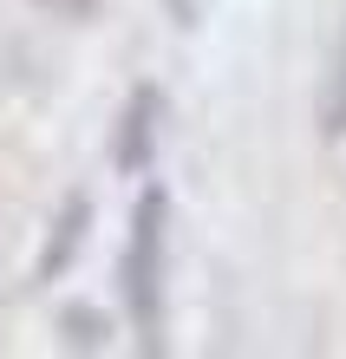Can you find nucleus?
<instances>
[{
    "label": "nucleus",
    "mask_w": 346,
    "mask_h": 359,
    "mask_svg": "<svg viewBox=\"0 0 346 359\" xmlns=\"http://www.w3.org/2000/svg\"><path fill=\"white\" fill-rule=\"evenodd\" d=\"M164 216H170L164 189H144L131 216V248H124V301H131V327L144 353L164 346Z\"/></svg>",
    "instance_id": "1"
},
{
    "label": "nucleus",
    "mask_w": 346,
    "mask_h": 359,
    "mask_svg": "<svg viewBox=\"0 0 346 359\" xmlns=\"http://www.w3.org/2000/svg\"><path fill=\"white\" fill-rule=\"evenodd\" d=\"M33 7H39V13H53V20H85L98 0H33Z\"/></svg>",
    "instance_id": "4"
},
{
    "label": "nucleus",
    "mask_w": 346,
    "mask_h": 359,
    "mask_svg": "<svg viewBox=\"0 0 346 359\" xmlns=\"http://www.w3.org/2000/svg\"><path fill=\"white\" fill-rule=\"evenodd\" d=\"M157 111H164V104H157V92H138V98H131V118H124V124H131V131H124V163H131V170L144 163V144H150V118H157Z\"/></svg>",
    "instance_id": "3"
},
{
    "label": "nucleus",
    "mask_w": 346,
    "mask_h": 359,
    "mask_svg": "<svg viewBox=\"0 0 346 359\" xmlns=\"http://www.w3.org/2000/svg\"><path fill=\"white\" fill-rule=\"evenodd\" d=\"M320 131L346 137V33H340V59H333V72H327V98H320Z\"/></svg>",
    "instance_id": "2"
}]
</instances>
